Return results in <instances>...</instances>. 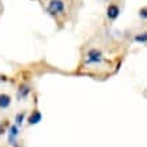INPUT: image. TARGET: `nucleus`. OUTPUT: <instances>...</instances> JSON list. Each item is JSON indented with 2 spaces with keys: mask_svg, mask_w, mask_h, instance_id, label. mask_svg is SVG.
<instances>
[{
  "mask_svg": "<svg viewBox=\"0 0 147 147\" xmlns=\"http://www.w3.org/2000/svg\"><path fill=\"white\" fill-rule=\"evenodd\" d=\"M104 63V53L100 49H90L87 52V56L84 59V64L86 65H95V64Z\"/></svg>",
  "mask_w": 147,
  "mask_h": 147,
  "instance_id": "nucleus-1",
  "label": "nucleus"
},
{
  "mask_svg": "<svg viewBox=\"0 0 147 147\" xmlns=\"http://www.w3.org/2000/svg\"><path fill=\"white\" fill-rule=\"evenodd\" d=\"M19 134H21V128L16 125V124H12V125H10V128H8V144L14 146L15 143H18L16 140H18Z\"/></svg>",
  "mask_w": 147,
  "mask_h": 147,
  "instance_id": "nucleus-3",
  "label": "nucleus"
},
{
  "mask_svg": "<svg viewBox=\"0 0 147 147\" xmlns=\"http://www.w3.org/2000/svg\"><path fill=\"white\" fill-rule=\"evenodd\" d=\"M65 11V5H64L63 0H51L49 4H48V12L51 15H59V14H63Z\"/></svg>",
  "mask_w": 147,
  "mask_h": 147,
  "instance_id": "nucleus-2",
  "label": "nucleus"
},
{
  "mask_svg": "<svg viewBox=\"0 0 147 147\" xmlns=\"http://www.w3.org/2000/svg\"><path fill=\"white\" fill-rule=\"evenodd\" d=\"M23 121H25V113H18V115L15 116V124L21 128L22 124H23Z\"/></svg>",
  "mask_w": 147,
  "mask_h": 147,
  "instance_id": "nucleus-8",
  "label": "nucleus"
},
{
  "mask_svg": "<svg viewBox=\"0 0 147 147\" xmlns=\"http://www.w3.org/2000/svg\"><path fill=\"white\" fill-rule=\"evenodd\" d=\"M135 41L140 42V44H146V42H147V34H146V33H142V34H138V36H135Z\"/></svg>",
  "mask_w": 147,
  "mask_h": 147,
  "instance_id": "nucleus-9",
  "label": "nucleus"
},
{
  "mask_svg": "<svg viewBox=\"0 0 147 147\" xmlns=\"http://www.w3.org/2000/svg\"><path fill=\"white\" fill-rule=\"evenodd\" d=\"M11 97L5 93H0V109H8L11 106Z\"/></svg>",
  "mask_w": 147,
  "mask_h": 147,
  "instance_id": "nucleus-7",
  "label": "nucleus"
},
{
  "mask_svg": "<svg viewBox=\"0 0 147 147\" xmlns=\"http://www.w3.org/2000/svg\"><path fill=\"white\" fill-rule=\"evenodd\" d=\"M12 147H19V144H18V143H15V144H14Z\"/></svg>",
  "mask_w": 147,
  "mask_h": 147,
  "instance_id": "nucleus-11",
  "label": "nucleus"
},
{
  "mask_svg": "<svg viewBox=\"0 0 147 147\" xmlns=\"http://www.w3.org/2000/svg\"><path fill=\"white\" fill-rule=\"evenodd\" d=\"M139 16H142V19H147V8L143 7L142 10L139 11Z\"/></svg>",
  "mask_w": 147,
  "mask_h": 147,
  "instance_id": "nucleus-10",
  "label": "nucleus"
},
{
  "mask_svg": "<svg viewBox=\"0 0 147 147\" xmlns=\"http://www.w3.org/2000/svg\"><path fill=\"white\" fill-rule=\"evenodd\" d=\"M30 91H32V89H30V86L27 83L21 84L19 89H18V94H16L18 100H25V98H27L29 94H30Z\"/></svg>",
  "mask_w": 147,
  "mask_h": 147,
  "instance_id": "nucleus-5",
  "label": "nucleus"
},
{
  "mask_svg": "<svg viewBox=\"0 0 147 147\" xmlns=\"http://www.w3.org/2000/svg\"><path fill=\"white\" fill-rule=\"evenodd\" d=\"M119 15H120V8L116 4H110L108 7V10H106V16L109 18L110 21H115V19L119 18Z\"/></svg>",
  "mask_w": 147,
  "mask_h": 147,
  "instance_id": "nucleus-4",
  "label": "nucleus"
},
{
  "mask_svg": "<svg viewBox=\"0 0 147 147\" xmlns=\"http://www.w3.org/2000/svg\"><path fill=\"white\" fill-rule=\"evenodd\" d=\"M42 120V113L40 110H33L32 115L29 116V119H27V123L30 124V125H36L38 123H41Z\"/></svg>",
  "mask_w": 147,
  "mask_h": 147,
  "instance_id": "nucleus-6",
  "label": "nucleus"
}]
</instances>
